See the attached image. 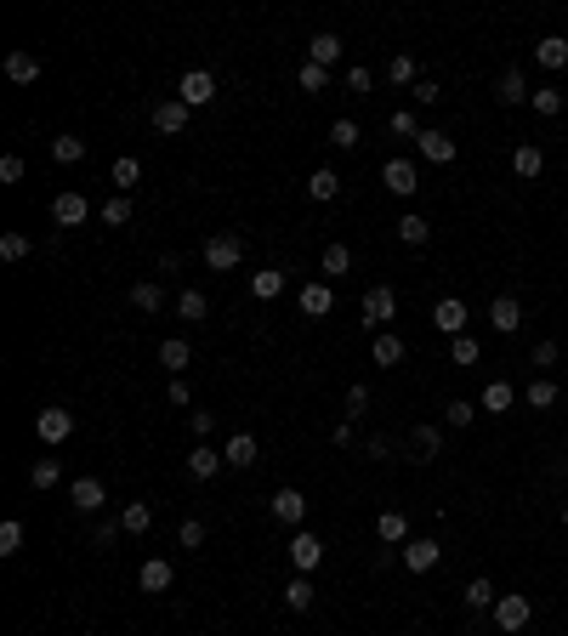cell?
<instances>
[{"label": "cell", "instance_id": "9f6ffc18", "mask_svg": "<svg viewBox=\"0 0 568 636\" xmlns=\"http://www.w3.org/2000/svg\"><path fill=\"white\" fill-rule=\"evenodd\" d=\"M370 86H375V74L364 69V63H352V69H347V91H352V97H364Z\"/></svg>", "mask_w": 568, "mask_h": 636}, {"label": "cell", "instance_id": "d590c367", "mask_svg": "<svg viewBox=\"0 0 568 636\" xmlns=\"http://www.w3.org/2000/svg\"><path fill=\"white\" fill-rule=\"evenodd\" d=\"M460 602H466L472 614H483V608H495V602H500V591H495V585H489V580H472L466 591H460Z\"/></svg>", "mask_w": 568, "mask_h": 636}, {"label": "cell", "instance_id": "816d5d0a", "mask_svg": "<svg viewBox=\"0 0 568 636\" xmlns=\"http://www.w3.org/2000/svg\"><path fill=\"white\" fill-rule=\"evenodd\" d=\"M364 409H370V386H364V381H352V386H347V421H358Z\"/></svg>", "mask_w": 568, "mask_h": 636}, {"label": "cell", "instance_id": "91938a15", "mask_svg": "<svg viewBox=\"0 0 568 636\" xmlns=\"http://www.w3.org/2000/svg\"><path fill=\"white\" fill-rule=\"evenodd\" d=\"M0 182H23V160H18V153H6V160H0Z\"/></svg>", "mask_w": 568, "mask_h": 636}, {"label": "cell", "instance_id": "db71d44e", "mask_svg": "<svg viewBox=\"0 0 568 636\" xmlns=\"http://www.w3.org/2000/svg\"><path fill=\"white\" fill-rule=\"evenodd\" d=\"M330 86V69H318V63H301V91L313 97V91H325Z\"/></svg>", "mask_w": 568, "mask_h": 636}, {"label": "cell", "instance_id": "b9f144b4", "mask_svg": "<svg viewBox=\"0 0 568 636\" xmlns=\"http://www.w3.org/2000/svg\"><path fill=\"white\" fill-rule=\"evenodd\" d=\"M57 477H63V467H57L52 455H40L35 467H29V483H35V489H57Z\"/></svg>", "mask_w": 568, "mask_h": 636}, {"label": "cell", "instance_id": "3957f363", "mask_svg": "<svg viewBox=\"0 0 568 636\" xmlns=\"http://www.w3.org/2000/svg\"><path fill=\"white\" fill-rule=\"evenodd\" d=\"M177 97L188 103V108L217 103V74H210V69H188V74H182V86H177Z\"/></svg>", "mask_w": 568, "mask_h": 636}, {"label": "cell", "instance_id": "e7e4bbea", "mask_svg": "<svg viewBox=\"0 0 568 636\" xmlns=\"http://www.w3.org/2000/svg\"><path fill=\"white\" fill-rule=\"evenodd\" d=\"M557 523H568V500H563V506H557Z\"/></svg>", "mask_w": 568, "mask_h": 636}, {"label": "cell", "instance_id": "60d3db41", "mask_svg": "<svg viewBox=\"0 0 568 636\" xmlns=\"http://www.w3.org/2000/svg\"><path fill=\"white\" fill-rule=\"evenodd\" d=\"M352 273V251L347 244H325V278H347Z\"/></svg>", "mask_w": 568, "mask_h": 636}, {"label": "cell", "instance_id": "f546056e", "mask_svg": "<svg viewBox=\"0 0 568 636\" xmlns=\"http://www.w3.org/2000/svg\"><path fill=\"white\" fill-rule=\"evenodd\" d=\"M119 529H126V534H148V529H153V506H148V500H126V511H119Z\"/></svg>", "mask_w": 568, "mask_h": 636}, {"label": "cell", "instance_id": "94428289", "mask_svg": "<svg viewBox=\"0 0 568 636\" xmlns=\"http://www.w3.org/2000/svg\"><path fill=\"white\" fill-rule=\"evenodd\" d=\"M119 534H126V529H119V517L114 523H97V540H91V546H114Z\"/></svg>", "mask_w": 568, "mask_h": 636}, {"label": "cell", "instance_id": "cb8c5ba5", "mask_svg": "<svg viewBox=\"0 0 568 636\" xmlns=\"http://www.w3.org/2000/svg\"><path fill=\"white\" fill-rule=\"evenodd\" d=\"M370 359H375L381 369H398V364H404V335L381 330V335H375V347H370Z\"/></svg>", "mask_w": 568, "mask_h": 636}, {"label": "cell", "instance_id": "bcb514c9", "mask_svg": "<svg viewBox=\"0 0 568 636\" xmlns=\"http://www.w3.org/2000/svg\"><path fill=\"white\" fill-rule=\"evenodd\" d=\"M443 421H449V426H472V421H478V403L449 398V403H443Z\"/></svg>", "mask_w": 568, "mask_h": 636}, {"label": "cell", "instance_id": "52a82bcc", "mask_svg": "<svg viewBox=\"0 0 568 636\" xmlns=\"http://www.w3.org/2000/svg\"><path fill=\"white\" fill-rule=\"evenodd\" d=\"M74 432V409H40L35 415V438L40 443H63Z\"/></svg>", "mask_w": 568, "mask_h": 636}, {"label": "cell", "instance_id": "9c48e42d", "mask_svg": "<svg viewBox=\"0 0 568 636\" xmlns=\"http://www.w3.org/2000/svg\"><path fill=\"white\" fill-rule=\"evenodd\" d=\"M290 563H296V574H313L318 563H325V540H318V534H296V540H290Z\"/></svg>", "mask_w": 568, "mask_h": 636}, {"label": "cell", "instance_id": "484cf974", "mask_svg": "<svg viewBox=\"0 0 568 636\" xmlns=\"http://www.w3.org/2000/svg\"><path fill=\"white\" fill-rule=\"evenodd\" d=\"M222 455H227V467H239V472H244V467H256V455H262V449H256V438H251V432H234Z\"/></svg>", "mask_w": 568, "mask_h": 636}, {"label": "cell", "instance_id": "ba28073f", "mask_svg": "<svg viewBox=\"0 0 568 636\" xmlns=\"http://www.w3.org/2000/svg\"><path fill=\"white\" fill-rule=\"evenodd\" d=\"M432 324H438V335H466V301L460 296H443L438 307H432Z\"/></svg>", "mask_w": 568, "mask_h": 636}, {"label": "cell", "instance_id": "5bb4252c", "mask_svg": "<svg viewBox=\"0 0 568 636\" xmlns=\"http://www.w3.org/2000/svg\"><path fill=\"white\" fill-rule=\"evenodd\" d=\"M222 467H227V455H217L210 443H199L193 455H188V477H193V483H210V477H217Z\"/></svg>", "mask_w": 568, "mask_h": 636}, {"label": "cell", "instance_id": "7402d4cb", "mask_svg": "<svg viewBox=\"0 0 568 636\" xmlns=\"http://www.w3.org/2000/svg\"><path fill=\"white\" fill-rule=\"evenodd\" d=\"M6 80H12V86H35V80H40V57H35V52H12V57H6Z\"/></svg>", "mask_w": 568, "mask_h": 636}, {"label": "cell", "instance_id": "4fadbf2b", "mask_svg": "<svg viewBox=\"0 0 568 636\" xmlns=\"http://www.w3.org/2000/svg\"><path fill=\"white\" fill-rule=\"evenodd\" d=\"M416 148H421V160H432V165H455V136H443V131H421L416 136Z\"/></svg>", "mask_w": 568, "mask_h": 636}, {"label": "cell", "instance_id": "5b68a950", "mask_svg": "<svg viewBox=\"0 0 568 636\" xmlns=\"http://www.w3.org/2000/svg\"><path fill=\"white\" fill-rule=\"evenodd\" d=\"M188 114H193V108L182 97H165L160 108H153V131H160V136H182V131H188Z\"/></svg>", "mask_w": 568, "mask_h": 636}, {"label": "cell", "instance_id": "ab89813d", "mask_svg": "<svg viewBox=\"0 0 568 636\" xmlns=\"http://www.w3.org/2000/svg\"><path fill=\"white\" fill-rule=\"evenodd\" d=\"M210 313V301H205V290H182L177 296V318H188V324H199Z\"/></svg>", "mask_w": 568, "mask_h": 636}, {"label": "cell", "instance_id": "2e32d148", "mask_svg": "<svg viewBox=\"0 0 568 636\" xmlns=\"http://www.w3.org/2000/svg\"><path fill=\"white\" fill-rule=\"evenodd\" d=\"M273 517H279V523H307V494L284 483L279 494H273Z\"/></svg>", "mask_w": 568, "mask_h": 636}, {"label": "cell", "instance_id": "6f0895ef", "mask_svg": "<svg viewBox=\"0 0 568 636\" xmlns=\"http://www.w3.org/2000/svg\"><path fill=\"white\" fill-rule=\"evenodd\" d=\"M438 97H443V86H438V80H426V74H421V80H416V103H421V108H432Z\"/></svg>", "mask_w": 568, "mask_h": 636}, {"label": "cell", "instance_id": "6125c7cd", "mask_svg": "<svg viewBox=\"0 0 568 636\" xmlns=\"http://www.w3.org/2000/svg\"><path fill=\"white\" fill-rule=\"evenodd\" d=\"M546 364H557V341H540V347H534V369H546Z\"/></svg>", "mask_w": 568, "mask_h": 636}, {"label": "cell", "instance_id": "f1b7e54d", "mask_svg": "<svg viewBox=\"0 0 568 636\" xmlns=\"http://www.w3.org/2000/svg\"><path fill=\"white\" fill-rule=\"evenodd\" d=\"M398 239H404L409 251H421V244L432 239V222H426V216H416V211H409V216H398Z\"/></svg>", "mask_w": 568, "mask_h": 636}, {"label": "cell", "instance_id": "681fc988", "mask_svg": "<svg viewBox=\"0 0 568 636\" xmlns=\"http://www.w3.org/2000/svg\"><path fill=\"white\" fill-rule=\"evenodd\" d=\"M529 409H551V403H557V381H529Z\"/></svg>", "mask_w": 568, "mask_h": 636}, {"label": "cell", "instance_id": "ac0fdd59", "mask_svg": "<svg viewBox=\"0 0 568 636\" xmlns=\"http://www.w3.org/2000/svg\"><path fill=\"white\" fill-rule=\"evenodd\" d=\"M534 63H540V69H551V74H557V69H568V40H563V35H546V40H534Z\"/></svg>", "mask_w": 568, "mask_h": 636}, {"label": "cell", "instance_id": "7dc6e473", "mask_svg": "<svg viewBox=\"0 0 568 636\" xmlns=\"http://www.w3.org/2000/svg\"><path fill=\"white\" fill-rule=\"evenodd\" d=\"M18 551H23V523L6 517L0 523V557H18Z\"/></svg>", "mask_w": 568, "mask_h": 636}, {"label": "cell", "instance_id": "f907efd6", "mask_svg": "<svg viewBox=\"0 0 568 636\" xmlns=\"http://www.w3.org/2000/svg\"><path fill=\"white\" fill-rule=\"evenodd\" d=\"M177 546H182V551H199V546H205V523H199V517H188V523L177 529Z\"/></svg>", "mask_w": 568, "mask_h": 636}, {"label": "cell", "instance_id": "9a60e30c", "mask_svg": "<svg viewBox=\"0 0 568 636\" xmlns=\"http://www.w3.org/2000/svg\"><path fill=\"white\" fill-rule=\"evenodd\" d=\"M307 63L335 69V63H342V35H330V29H325V35H313V40H307Z\"/></svg>", "mask_w": 568, "mask_h": 636}, {"label": "cell", "instance_id": "e575fe53", "mask_svg": "<svg viewBox=\"0 0 568 636\" xmlns=\"http://www.w3.org/2000/svg\"><path fill=\"white\" fill-rule=\"evenodd\" d=\"M131 307H136V313H160V307H165V290L153 285V278H143V285H131Z\"/></svg>", "mask_w": 568, "mask_h": 636}, {"label": "cell", "instance_id": "8d00e7d4", "mask_svg": "<svg viewBox=\"0 0 568 636\" xmlns=\"http://www.w3.org/2000/svg\"><path fill=\"white\" fill-rule=\"evenodd\" d=\"M512 170H517V177H529V182H534V177H540V170H546V153L534 148V143H523V148L512 153Z\"/></svg>", "mask_w": 568, "mask_h": 636}, {"label": "cell", "instance_id": "74e56055", "mask_svg": "<svg viewBox=\"0 0 568 636\" xmlns=\"http://www.w3.org/2000/svg\"><path fill=\"white\" fill-rule=\"evenodd\" d=\"M52 160L57 165H80L86 160V136H52Z\"/></svg>", "mask_w": 568, "mask_h": 636}, {"label": "cell", "instance_id": "ee69618b", "mask_svg": "<svg viewBox=\"0 0 568 636\" xmlns=\"http://www.w3.org/2000/svg\"><path fill=\"white\" fill-rule=\"evenodd\" d=\"M387 131H392V136H421V114H416V108H392Z\"/></svg>", "mask_w": 568, "mask_h": 636}, {"label": "cell", "instance_id": "4316f807", "mask_svg": "<svg viewBox=\"0 0 568 636\" xmlns=\"http://www.w3.org/2000/svg\"><path fill=\"white\" fill-rule=\"evenodd\" d=\"M330 307H335V290L330 285H301V313L307 318H325Z\"/></svg>", "mask_w": 568, "mask_h": 636}, {"label": "cell", "instance_id": "7bdbcfd3", "mask_svg": "<svg viewBox=\"0 0 568 636\" xmlns=\"http://www.w3.org/2000/svg\"><path fill=\"white\" fill-rule=\"evenodd\" d=\"M529 103H534V114H546V120H557V114H563V91H557V86H540Z\"/></svg>", "mask_w": 568, "mask_h": 636}, {"label": "cell", "instance_id": "7a4b0ae2", "mask_svg": "<svg viewBox=\"0 0 568 636\" xmlns=\"http://www.w3.org/2000/svg\"><path fill=\"white\" fill-rule=\"evenodd\" d=\"M239 261H244V239H239V234L205 239V268H210V273H234Z\"/></svg>", "mask_w": 568, "mask_h": 636}, {"label": "cell", "instance_id": "f5cc1de1", "mask_svg": "<svg viewBox=\"0 0 568 636\" xmlns=\"http://www.w3.org/2000/svg\"><path fill=\"white\" fill-rule=\"evenodd\" d=\"M29 256V234H0V261H23Z\"/></svg>", "mask_w": 568, "mask_h": 636}, {"label": "cell", "instance_id": "f35d334b", "mask_svg": "<svg viewBox=\"0 0 568 636\" xmlns=\"http://www.w3.org/2000/svg\"><path fill=\"white\" fill-rule=\"evenodd\" d=\"M387 74H392V86H409V91H416V80H421V63H416L409 52H398L392 63H387Z\"/></svg>", "mask_w": 568, "mask_h": 636}, {"label": "cell", "instance_id": "6da1fadb", "mask_svg": "<svg viewBox=\"0 0 568 636\" xmlns=\"http://www.w3.org/2000/svg\"><path fill=\"white\" fill-rule=\"evenodd\" d=\"M364 324H370V330H387V324L398 318V290L392 285H375V290H364Z\"/></svg>", "mask_w": 568, "mask_h": 636}, {"label": "cell", "instance_id": "f6af8a7d", "mask_svg": "<svg viewBox=\"0 0 568 636\" xmlns=\"http://www.w3.org/2000/svg\"><path fill=\"white\" fill-rule=\"evenodd\" d=\"M97 216H103L109 227H126V222H131V194H114V199H109V205H103Z\"/></svg>", "mask_w": 568, "mask_h": 636}, {"label": "cell", "instance_id": "d6a6232c", "mask_svg": "<svg viewBox=\"0 0 568 636\" xmlns=\"http://www.w3.org/2000/svg\"><path fill=\"white\" fill-rule=\"evenodd\" d=\"M313 597H318V591H313V580H307V574H296V580L284 585V608H290V614H307V608H313Z\"/></svg>", "mask_w": 568, "mask_h": 636}, {"label": "cell", "instance_id": "4dcf8cb0", "mask_svg": "<svg viewBox=\"0 0 568 636\" xmlns=\"http://www.w3.org/2000/svg\"><path fill=\"white\" fill-rule=\"evenodd\" d=\"M409 449H416L409 460H438V449H443V432H438V426H416V432H409Z\"/></svg>", "mask_w": 568, "mask_h": 636}, {"label": "cell", "instance_id": "1f68e13d", "mask_svg": "<svg viewBox=\"0 0 568 636\" xmlns=\"http://www.w3.org/2000/svg\"><path fill=\"white\" fill-rule=\"evenodd\" d=\"M188 359H193V347L182 335H171V341H160V364L171 369V376H182V369H188Z\"/></svg>", "mask_w": 568, "mask_h": 636}, {"label": "cell", "instance_id": "c3c4849f", "mask_svg": "<svg viewBox=\"0 0 568 636\" xmlns=\"http://www.w3.org/2000/svg\"><path fill=\"white\" fill-rule=\"evenodd\" d=\"M330 143H335V148H358V143H364L358 120H335V126H330Z\"/></svg>", "mask_w": 568, "mask_h": 636}, {"label": "cell", "instance_id": "30bf717a", "mask_svg": "<svg viewBox=\"0 0 568 636\" xmlns=\"http://www.w3.org/2000/svg\"><path fill=\"white\" fill-rule=\"evenodd\" d=\"M489 324H495L500 335H517V330H523V301H517V296H495V301H489Z\"/></svg>", "mask_w": 568, "mask_h": 636}, {"label": "cell", "instance_id": "603a6c76", "mask_svg": "<svg viewBox=\"0 0 568 636\" xmlns=\"http://www.w3.org/2000/svg\"><path fill=\"white\" fill-rule=\"evenodd\" d=\"M284 268H262V273H251V296L256 301H273V296H284Z\"/></svg>", "mask_w": 568, "mask_h": 636}, {"label": "cell", "instance_id": "d6986e66", "mask_svg": "<svg viewBox=\"0 0 568 636\" xmlns=\"http://www.w3.org/2000/svg\"><path fill=\"white\" fill-rule=\"evenodd\" d=\"M342 194V170H330V165H318L313 177H307V199H318V205H330V199Z\"/></svg>", "mask_w": 568, "mask_h": 636}, {"label": "cell", "instance_id": "8fae6325", "mask_svg": "<svg viewBox=\"0 0 568 636\" xmlns=\"http://www.w3.org/2000/svg\"><path fill=\"white\" fill-rule=\"evenodd\" d=\"M86 216H91L86 194H74V188H69V194H57V199H52V222H57V227H80Z\"/></svg>", "mask_w": 568, "mask_h": 636}, {"label": "cell", "instance_id": "ffe728a7", "mask_svg": "<svg viewBox=\"0 0 568 636\" xmlns=\"http://www.w3.org/2000/svg\"><path fill=\"white\" fill-rule=\"evenodd\" d=\"M375 534H381V546H409V517H404V511H381Z\"/></svg>", "mask_w": 568, "mask_h": 636}, {"label": "cell", "instance_id": "7c38bea8", "mask_svg": "<svg viewBox=\"0 0 568 636\" xmlns=\"http://www.w3.org/2000/svg\"><path fill=\"white\" fill-rule=\"evenodd\" d=\"M495 97H500L506 108L529 103V97H534V91H529V74H523V69H500V80H495Z\"/></svg>", "mask_w": 568, "mask_h": 636}, {"label": "cell", "instance_id": "44dd1931", "mask_svg": "<svg viewBox=\"0 0 568 636\" xmlns=\"http://www.w3.org/2000/svg\"><path fill=\"white\" fill-rule=\"evenodd\" d=\"M74 511H86V517H91V511H103V500H109V494H103V483H97V477H74Z\"/></svg>", "mask_w": 568, "mask_h": 636}, {"label": "cell", "instance_id": "8992f818", "mask_svg": "<svg viewBox=\"0 0 568 636\" xmlns=\"http://www.w3.org/2000/svg\"><path fill=\"white\" fill-rule=\"evenodd\" d=\"M381 182H387V194L409 199V194L421 188V177H416V160H387V165H381Z\"/></svg>", "mask_w": 568, "mask_h": 636}, {"label": "cell", "instance_id": "be15d7a7", "mask_svg": "<svg viewBox=\"0 0 568 636\" xmlns=\"http://www.w3.org/2000/svg\"><path fill=\"white\" fill-rule=\"evenodd\" d=\"M171 403H177V409H188V403H193V392H188V381H177V376H171Z\"/></svg>", "mask_w": 568, "mask_h": 636}, {"label": "cell", "instance_id": "277c9868", "mask_svg": "<svg viewBox=\"0 0 568 636\" xmlns=\"http://www.w3.org/2000/svg\"><path fill=\"white\" fill-rule=\"evenodd\" d=\"M529 619H534V602H529L523 591H506V597L495 602V625H500V631H523Z\"/></svg>", "mask_w": 568, "mask_h": 636}, {"label": "cell", "instance_id": "83f0119b", "mask_svg": "<svg viewBox=\"0 0 568 636\" xmlns=\"http://www.w3.org/2000/svg\"><path fill=\"white\" fill-rule=\"evenodd\" d=\"M512 398H517V386H512V381H489V386H483V398H478V409L506 415V409H512Z\"/></svg>", "mask_w": 568, "mask_h": 636}, {"label": "cell", "instance_id": "d4e9b609", "mask_svg": "<svg viewBox=\"0 0 568 636\" xmlns=\"http://www.w3.org/2000/svg\"><path fill=\"white\" fill-rule=\"evenodd\" d=\"M171 563H165V557H148L143 563V574H136V585H143V591H171Z\"/></svg>", "mask_w": 568, "mask_h": 636}, {"label": "cell", "instance_id": "836d02e7", "mask_svg": "<svg viewBox=\"0 0 568 636\" xmlns=\"http://www.w3.org/2000/svg\"><path fill=\"white\" fill-rule=\"evenodd\" d=\"M136 177H143V160H131V153H119V160H114V170H109V182H114L119 194H131V188H136Z\"/></svg>", "mask_w": 568, "mask_h": 636}, {"label": "cell", "instance_id": "11a10c76", "mask_svg": "<svg viewBox=\"0 0 568 636\" xmlns=\"http://www.w3.org/2000/svg\"><path fill=\"white\" fill-rule=\"evenodd\" d=\"M449 359H455V364H478V341H472V335H455V341H449Z\"/></svg>", "mask_w": 568, "mask_h": 636}, {"label": "cell", "instance_id": "680465c9", "mask_svg": "<svg viewBox=\"0 0 568 636\" xmlns=\"http://www.w3.org/2000/svg\"><path fill=\"white\" fill-rule=\"evenodd\" d=\"M188 426H193V438H210V426H217V415H210V409H193V415H188Z\"/></svg>", "mask_w": 568, "mask_h": 636}, {"label": "cell", "instance_id": "e0dca14e", "mask_svg": "<svg viewBox=\"0 0 568 636\" xmlns=\"http://www.w3.org/2000/svg\"><path fill=\"white\" fill-rule=\"evenodd\" d=\"M438 557H443L438 540H409V546H404V568L409 574H426V568H438Z\"/></svg>", "mask_w": 568, "mask_h": 636}]
</instances>
